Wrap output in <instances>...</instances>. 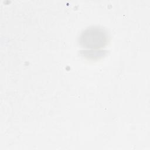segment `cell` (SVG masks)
I'll return each mask as SVG.
<instances>
[{
  "instance_id": "1",
  "label": "cell",
  "mask_w": 150,
  "mask_h": 150,
  "mask_svg": "<svg viewBox=\"0 0 150 150\" xmlns=\"http://www.w3.org/2000/svg\"><path fill=\"white\" fill-rule=\"evenodd\" d=\"M108 42V35L104 29L98 27H90L84 30L80 36V43L88 49L104 47Z\"/></svg>"
}]
</instances>
